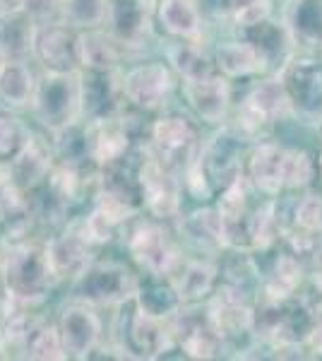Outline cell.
Masks as SVG:
<instances>
[{
	"label": "cell",
	"instance_id": "obj_1",
	"mask_svg": "<svg viewBox=\"0 0 322 361\" xmlns=\"http://www.w3.org/2000/svg\"><path fill=\"white\" fill-rule=\"evenodd\" d=\"M29 109L51 135L78 123L82 118V70H44Z\"/></svg>",
	"mask_w": 322,
	"mask_h": 361
},
{
	"label": "cell",
	"instance_id": "obj_2",
	"mask_svg": "<svg viewBox=\"0 0 322 361\" xmlns=\"http://www.w3.org/2000/svg\"><path fill=\"white\" fill-rule=\"evenodd\" d=\"M3 260L8 292L22 304H41L58 284L46 255V243H39L34 238L13 241L3 246Z\"/></svg>",
	"mask_w": 322,
	"mask_h": 361
},
{
	"label": "cell",
	"instance_id": "obj_3",
	"mask_svg": "<svg viewBox=\"0 0 322 361\" xmlns=\"http://www.w3.org/2000/svg\"><path fill=\"white\" fill-rule=\"evenodd\" d=\"M140 279L125 263L118 260H94L80 277L70 282L73 299L94 308H123L132 304L140 289Z\"/></svg>",
	"mask_w": 322,
	"mask_h": 361
},
{
	"label": "cell",
	"instance_id": "obj_4",
	"mask_svg": "<svg viewBox=\"0 0 322 361\" xmlns=\"http://www.w3.org/2000/svg\"><path fill=\"white\" fill-rule=\"evenodd\" d=\"M175 347L171 318H154L132 301L130 311H123L116 320V333L111 337V352L120 359H156Z\"/></svg>",
	"mask_w": 322,
	"mask_h": 361
},
{
	"label": "cell",
	"instance_id": "obj_5",
	"mask_svg": "<svg viewBox=\"0 0 322 361\" xmlns=\"http://www.w3.org/2000/svg\"><path fill=\"white\" fill-rule=\"evenodd\" d=\"M125 248L140 270L151 277H173L183 263V250L166 224L156 217L135 219L125 238Z\"/></svg>",
	"mask_w": 322,
	"mask_h": 361
},
{
	"label": "cell",
	"instance_id": "obj_6",
	"mask_svg": "<svg viewBox=\"0 0 322 361\" xmlns=\"http://www.w3.org/2000/svg\"><path fill=\"white\" fill-rule=\"evenodd\" d=\"M147 152L173 171H185L188 164L200 154L197 128L185 116H163L149 128Z\"/></svg>",
	"mask_w": 322,
	"mask_h": 361
},
{
	"label": "cell",
	"instance_id": "obj_7",
	"mask_svg": "<svg viewBox=\"0 0 322 361\" xmlns=\"http://www.w3.org/2000/svg\"><path fill=\"white\" fill-rule=\"evenodd\" d=\"M294 114L291 99L286 94V87L282 78L265 80L262 85H257L248 97L243 99V104L238 106L236 114V126L238 133L245 137H257L267 130L274 121L284 118V116Z\"/></svg>",
	"mask_w": 322,
	"mask_h": 361
},
{
	"label": "cell",
	"instance_id": "obj_8",
	"mask_svg": "<svg viewBox=\"0 0 322 361\" xmlns=\"http://www.w3.org/2000/svg\"><path fill=\"white\" fill-rule=\"evenodd\" d=\"M120 68L111 70H82V118L94 121L118 118L125 114L128 97Z\"/></svg>",
	"mask_w": 322,
	"mask_h": 361
},
{
	"label": "cell",
	"instance_id": "obj_9",
	"mask_svg": "<svg viewBox=\"0 0 322 361\" xmlns=\"http://www.w3.org/2000/svg\"><path fill=\"white\" fill-rule=\"evenodd\" d=\"M58 330L68 359H89L104 347V323L94 306L80 299H70L58 311Z\"/></svg>",
	"mask_w": 322,
	"mask_h": 361
},
{
	"label": "cell",
	"instance_id": "obj_10",
	"mask_svg": "<svg viewBox=\"0 0 322 361\" xmlns=\"http://www.w3.org/2000/svg\"><path fill=\"white\" fill-rule=\"evenodd\" d=\"M140 188H142V205L151 217L161 222L178 217L183 180L178 178V171L163 166L147 149L140 164Z\"/></svg>",
	"mask_w": 322,
	"mask_h": 361
},
{
	"label": "cell",
	"instance_id": "obj_11",
	"mask_svg": "<svg viewBox=\"0 0 322 361\" xmlns=\"http://www.w3.org/2000/svg\"><path fill=\"white\" fill-rule=\"evenodd\" d=\"M315 325V316L306 306L289 299H265L255 311V330L277 345H298L308 340Z\"/></svg>",
	"mask_w": 322,
	"mask_h": 361
},
{
	"label": "cell",
	"instance_id": "obj_12",
	"mask_svg": "<svg viewBox=\"0 0 322 361\" xmlns=\"http://www.w3.org/2000/svg\"><path fill=\"white\" fill-rule=\"evenodd\" d=\"M123 85H125V97L130 106L137 111H159L161 106H166L173 92V68L161 61L137 63L125 70Z\"/></svg>",
	"mask_w": 322,
	"mask_h": 361
},
{
	"label": "cell",
	"instance_id": "obj_13",
	"mask_svg": "<svg viewBox=\"0 0 322 361\" xmlns=\"http://www.w3.org/2000/svg\"><path fill=\"white\" fill-rule=\"evenodd\" d=\"M175 347L185 352V357L192 359H214L221 352V335L216 333L209 311H200L197 304H183L178 313L171 318Z\"/></svg>",
	"mask_w": 322,
	"mask_h": 361
},
{
	"label": "cell",
	"instance_id": "obj_14",
	"mask_svg": "<svg viewBox=\"0 0 322 361\" xmlns=\"http://www.w3.org/2000/svg\"><path fill=\"white\" fill-rule=\"evenodd\" d=\"M46 255H49L51 270L58 282H73L75 277H80L92 263L97 260L89 238L75 226V222H68L61 226V231H56L51 238H46Z\"/></svg>",
	"mask_w": 322,
	"mask_h": 361
},
{
	"label": "cell",
	"instance_id": "obj_15",
	"mask_svg": "<svg viewBox=\"0 0 322 361\" xmlns=\"http://www.w3.org/2000/svg\"><path fill=\"white\" fill-rule=\"evenodd\" d=\"M279 78L286 87L294 114L310 121L322 118V66L318 61H286Z\"/></svg>",
	"mask_w": 322,
	"mask_h": 361
},
{
	"label": "cell",
	"instance_id": "obj_16",
	"mask_svg": "<svg viewBox=\"0 0 322 361\" xmlns=\"http://www.w3.org/2000/svg\"><path fill=\"white\" fill-rule=\"evenodd\" d=\"M87 128H89V157L97 169H106L135 152L132 118H128V114L94 123L87 121Z\"/></svg>",
	"mask_w": 322,
	"mask_h": 361
},
{
	"label": "cell",
	"instance_id": "obj_17",
	"mask_svg": "<svg viewBox=\"0 0 322 361\" xmlns=\"http://www.w3.org/2000/svg\"><path fill=\"white\" fill-rule=\"evenodd\" d=\"M156 0H111L106 29L128 51L140 49L151 34Z\"/></svg>",
	"mask_w": 322,
	"mask_h": 361
},
{
	"label": "cell",
	"instance_id": "obj_18",
	"mask_svg": "<svg viewBox=\"0 0 322 361\" xmlns=\"http://www.w3.org/2000/svg\"><path fill=\"white\" fill-rule=\"evenodd\" d=\"M78 34V29L61 20L39 25L34 39V58L44 70H80Z\"/></svg>",
	"mask_w": 322,
	"mask_h": 361
},
{
	"label": "cell",
	"instance_id": "obj_19",
	"mask_svg": "<svg viewBox=\"0 0 322 361\" xmlns=\"http://www.w3.org/2000/svg\"><path fill=\"white\" fill-rule=\"evenodd\" d=\"M183 94L188 99V106L204 123L219 126L226 121L231 109V85L226 75L214 73L195 82H183Z\"/></svg>",
	"mask_w": 322,
	"mask_h": 361
},
{
	"label": "cell",
	"instance_id": "obj_20",
	"mask_svg": "<svg viewBox=\"0 0 322 361\" xmlns=\"http://www.w3.org/2000/svg\"><path fill=\"white\" fill-rule=\"evenodd\" d=\"M56 149L54 142H49L44 135L32 133L27 140V145L20 149V154L15 157L10 164H13V178L15 185H20L22 190L37 188L41 180L51 173V169L56 166Z\"/></svg>",
	"mask_w": 322,
	"mask_h": 361
},
{
	"label": "cell",
	"instance_id": "obj_21",
	"mask_svg": "<svg viewBox=\"0 0 322 361\" xmlns=\"http://www.w3.org/2000/svg\"><path fill=\"white\" fill-rule=\"evenodd\" d=\"M248 183L265 195H277L286 188V147L277 142L257 145L248 157Z\"/></svg>",
	"mask_w": 322,
	"mask_h": 361
},
{
	"label": "cell",
	"instance_id": "obj_22",
	"mask_svg": "<svg viewBox=\"0 0 322 361\" xmlns=\"http://www.w3.org/2000/svg\"><path fill=\"white\" fill-rule=\"evenodd\" d=\"M130 51L123 46L109 29H82L78 34L80 70H111L120 68L123 58Z\"/></svg>",
	"mask_w": 322,
	"mask_h": 361
},
{
	"label": "cell",
	"instance_id": "obj_23",
	"mask_svg": "<svg viewBox=\"0 0 322 361\" xmlns=\"http://www.w3.org/2000/svg\"><path fill=\"white\" fill-rule=\"evenodd\" d=\"M200 159L216 188H226L231 180H236L243 173L238 137L228 135V133L216 135L207 147L200 149Z\"/></svg>",
	"mask_w": 322,
	"mask_h": 361
},
{
	"label": "cell",
	"instance_id": "obj_24",
	"mask_svg": "<svg viewBox=\"0 0 322 361\" xmlns=\"http://www.w3.org/2000/svg\"><path fill=\"white\" fill-rule=\"evenodd\" d=\"M216 265L207 258H183L171 282L183 304H200L216 289Z\"/></svg>",
	"mask_w": 322,
	"mask_h": 361
},
{
	"label": "cell",
	"instance_id": "obj_25",
	"mask_svg": "<svg viewBox=\"0 0 322 361\" xmlns=\"http://www.w3.org/2000/svg\"><path fill=\"white\" fill-rule=\"evenodd\" d=\"M37 22L25 13H0V61H29L34 58Z\"/></svg>",
	"mask_w": 322,
	"mask_h": 361
},
{
	"label": "cell",
	"instance_id": "obj_26",
	"mask_svg": "<svg viewBox=\"0 0 322 361\" xmlns=\"http://www.w3.org/2000/svg\"><path fill=\"white\" fill-rule=\"evenodd\" d=\"M156 20L173 39H200L204 27L197 0H156Z\"/></svg>",
	"mask_w": 322,
	"mask_h": 361
},
{
	"label": "cell",
	"instance_id": "obj_27",
	"mask_svg": "<svg viewBox=\"0 0 322 361\" xmlns=\"http://www.w3.org/2000/svg\"><path fill=\"white\" fill-rule=\"evenodd\" d=\"M216 70L226 78H250L267 70V61L248 39L241 42H226L214 51Z\"/></svg>",
	"mask_w": 322,
	"mask_h": 361
},
{
	"label": "cell",
	"instance_id": "obj_28",
	"mask_svg": "<svg viewBox=\"0 0 322 361\" xmlns=\"http://www.w3.org/2000/svg\"><path fill=\"white\" fill-rule=\"evenodd\" d=\"M17 352H22L25 359H37V361H63L68 359V352L63 347V337L58 330V323L37 316L25 333V340Z\"/></svg>",
	"mask_w": 322,
	"mask_h": 361
},
{
	"label": "cell",
	"instance_id": "obj_29",
	"mask_svg": "<svg viewBox=\"0 0 322 361\" xmlns=\"http://www.w3.org/2000/svg\"><path fill=\"white\" fill-rule=\"evenodd\" d=\"M166 56L168 66L183 78V82H195L216 73L214 56H209L197 39H178V44L168 46Z\"/></svg>",
	"mask_w": 322,
	"mask_h": 361
},
{
	"label": "cell",
	"instance_id": "obj_30",
	"mask_svg": "<svg viewBox=\"0 0 322 361\" xmlns=\"http://www.w3.org/2000/svg\"><path fill=\"white\" fill-rule=\"evenodd\" d=\"M37 80L27 61H0V102L13 111L29 106Z\"/></svg>",
	"mask_w": 322,
	"mask_h": 361
},
{
	"label": "cell",
	"instance_id": "obj_31",
	"mask_svg": "<svg viewBox=\"0 0 322 361\" xmlns=\"http://www.w3.org/2000/svg\"><path fill=\"white\" fill-rule=\"evenodd\" d=\"M180 238H185L195 248L212 253V250L226 248L224 241V224H221L219 209L204 207L195 209L192 214L180 222Z\"/></svg>",
	"mask_w": 322,
	"mask_h": 361
},
{
	"label": "cell",
	"instance_id": "obj_32",
	"mask_svg": "<svg viewBox=\"0 0 322 361\" xmlns=\"http://www.w3.org/2000/svg\"><path fill=\"white\" fill-rule=\"evenodd\" d=\"M135 304L142 308L144 313H149V316L168 320L178 313V308L183 306V301H180V296L175 292L173 282L168 277L147 275V279L140 282Z\"/></svg>",
	"mask_w": 322,
	"mask_h": 361
},
{
	"label": "cell",
	"instance_id": "obj_33",
	"mask_svg": "<svg viewBox=\"0 0 322 361\" xmlns=\"http://www.w3.org/2000/svg\"><path fill=\"white\" fill-rule=\"evenodd\" d=\"M284 25L294 44L322 46V0H294Z\"/></svg>",
	"mask_w": 322,
	"mask_h": 361
},
{
	"label": "cell",
	"instance_id": "obj_34",
	"mask_svg": "<svg viewBox=\"0 0 322 361\" xmlns=\"http://www.w3.org/2000/svg\"><path fill=\"white\" fill-rule=\"evenodd\" d=\"M241 32H243V39H248V42L260 51L262 58L267 61V66H272V63H277V61H286L289 46L294 44L286 25H274V22H269V20L257 22L253 27H245Z\"/></svg>",
	"mask_w": 322,
	"mask_h": 361
},
{
	"label": "cell",
	"instance_id": "obj_35",
	"mask_svg": "<svg viewBox=\"0 0 322 361\" xmlns=\"http://www.w3.org/2000/svg\"><path fill=\"white\" fill-rule=\"evenodd\" d=\"M109 3L111 0H63L61 22H66V25L78 29V32L106 27Z\"/></svg>",
	"mask_w": 322,
	"mask_h": 361
},
{
	"label": "cell",
	"instance_id": "obj_36",
	"mask_svg": "<svg viewBox=\"0 0 322 361\" xmlns=\"http://www.w3.org/2000/svg\"><path fill=\"white\" fill-rule=\"evenodd\" d=\"M301 282V263L296 255H279L274 263V272L267 282V299H289Z\"/></svg>",
	"mask_w": 322,
	"mask_h": 361
},
{
	"label": "cell",
	"instance_id": "obj_37",
	"mask_svg": "<svg viewBox=\"0 0 322 361\" xmlns=\"http://www.w3.org/2000/svg\"><path fill=\"white\" fill-rule=\"evenodd\" d=\"M29 135H32V130L20 116L13 114V109L0 111V159L13 161L20 154V149L27 145Z\"/></svg>",
	"mask_w": 322,
	"mask_h": 361
},
{
	"label": "cell",
	"instance_id": "obj_38",
	"mask_svg": "<svg viewBox=\"0 0 322 361\" xmlns=\"http://www.w3.org/2000/svg\"><path fill=\"white\" fill-rule=\"evenodd\" d=\"M315 161L303 149L286 147V188H306L313 183Z\"/></svg>",
	"mask_w": 322,
	"mask_h": 361
},
{
	"label": "cell",
	"instance_id": "obj_39",
	"mask_svg": "<svg viewBox=\"0 0 322 361\" xmlns=\"http://www.w3.org/2000/svg\"><path fill=\"white\" fill-rule=\"evenodd\" d=\"M279 236L274 205H262L253 212V248H269Z\"/></svg>",
	"mask_w": 322,
	"mask_h": 361
},
{
	"label": "cell",
	"instance_id": "obj_40",
	"mask_svg": "<svg viewBox=\"0 0 322 361\" xmlns=\"http://www.w3.org/2000/svg\"><path fill=\"white\" fill-rule=\"evenodd\" d=\"M296 229H303L308 234H322V195L308 193L301 197V202L296 205Z\"/></svg>",
	"mask_w": 322,
	"mask_h": 361
},
{
	"label": "cell",
	"instance_id": "obj_41",
	"mask_svg": "<svg viewBox=\"0 0 322 361\" xmlns=\"http://www.w3.org/2000/svg\"><path fill=\"white\" fill-rule=\"evenodd\" d=\"M63 0H25L22 13L32 17L37 25H49V22L61 20Z\"/></svg>",
	"mask_w": 322,
	"mask_h": 361
},
{
	"label": "cell",
	"instance_id": "obj_42",
	"mask_svg": "<svg viewBox=\"0 0 322 361\" xmlns=\"http://www.w3.org/2000/svg\"><path fill=\"white\" fill-rule=\"evenodd\" d=\"M306 342H308L310 349H313L315 354H322V313L315 316V325H313V330H310Z\"/></svg>",
	"mask_w": 322,
	"mask_h": 361
},
{
	"label": "cell",
	"instance_id": "obj_43",
	"mask_svg": "<svg viewBox=\"0 0 322 361\" xmlns=\"http://www.w3.org/2000/svg\"><path fill=\"white\" fill-rule=\"evenodd\" d=\"M25 0H0V13H20Z\"/></svg>",
	"mask_w": 322,
	"mask_h": 361
},
{
	"label": "cell",
	"instance_id": "obj_44",
	"mask_svg": "<svg viewBox=\"0 0 322 361\" xmlns=\"http://www.w3.org/2000/svg\"><path fill=\"white\" fill-rule=\"evenodd\" d=\"M8 277H5V260H3V250H0V296H8Z\"/></svg>",
	"mask_w": 322,
	"mask_h": 361
},
{
	"label": "cell",
	"instance_id": "obj_45",
	"mask_svg": "<svg viewBox=\"0 0 322 361\" xmlns=\"http://www.w3.org/2000/svg\"><path fill=\"white\" fill-rule=\"evenodd\" d=\"M315 287L322 292V258L318 260V270H315Z\"/></svg>",
	"mask_w": 322,
	"mask_h": 361
},
{
	"label": "cell",
	"instance_id": "obj_46",
	"mask_svg": "<svg viewBox=\"0 0 322 361\" xmlns=\"http://www.w3.org/2000/svg\"><path fill=\"white\" fill-rule=\"evenodd\" d=\"M8 340H5V335H3V330H0V357H3V352H8Z\"/></svg>",
	"mask_w": 322,
	"mask_h": 361
},
{
	"label": "cell",
	"instance_id": "obj_47",
	"mask_svg": "<svg viewBox=\"0 0 322 361\" xmlns=\"http://www.w3.org/2000/svg\"><path fill=\"white\" fill-rule=\"evenodd\" d=\"M320 176H322V154H320Z\"/></svg>",
	"mask_w": 322,
	"mask_h": 361
}]
</instances>
